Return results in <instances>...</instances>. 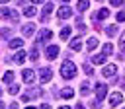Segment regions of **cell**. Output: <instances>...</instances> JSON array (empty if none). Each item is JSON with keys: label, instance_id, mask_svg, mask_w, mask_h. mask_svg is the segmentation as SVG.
I'll return each instance as SVG.
<instances>
[{"label": "cell", "instance_id": "1", "mask_svg": "<svg viewBox=\"0 0 125 109\" xmlns=\"http://www.w3.org/2000/svg\"><path fill=\"white\" fill-rule=\"evenodd\" d=\"M61 76H62V78H66V80L74 78V76H76V66H74V62L64 60V62L61 64Z\"/></svg>", "mask_w": 125, "mask_h": 109}, {"label": "cell", "instance_id": "2", "mask_svg": "<svg viewBox=\"0 0 125 109\" xmlns=\"http://www.w3.org/2000/svg\"><path fill=\"white\" fill-rule=\"evenodd\" d=\"M105 93H107L105 84H96V95H98V101H102V99L105 97Z\"/></svg>", "mask_w": 125, "mask_h": 109}, {"label": "cell", "instance_id": "3", "mask_svg": "<svg viewBox=\"0 0 125 109\" xmlns=\"http://www.w3.org/2000/svg\"><path fill=\"white\" fill-rule=\"evenodd\" d=\"M45 54H47V58H57V54H59V47L57 45H51V47H47V51H45Z\"/></svg>", "mask_w": 125, "mask_h": 109}, {"label": "cell", "instance_id": "4", "mask_svg": "<svg viewBox=\"0 0 125 109\" xmlns=\"http://www.w3.org/2000/svg\"><path fill=\"white\" fill-rule=\"evenodd\" d=\"M115 70H117L115 64H109V66L104 68V76H105V78H113V76H115Z\"/></svg>", "mask_w": 125, "mask_h": 109}, {"label": "cell", "instance_id": "5", "mask_svg": "<svg viewBox=\"0 0 125 109\" xmlns=\"http://www.w3.org/2000/svg\"><path fill=\"white\" fill-rule=\"evenodd\" d=\"M51 68H41V84H45V82H49L51 80Z\"/></svg>", "mask_w": 125, "mask_h": 109}, {"label": "cell", "instance_id": "6", "mask_svg": "<svg viewBox=\"0 0 125 109\" xmlns=\"http://www.w3.org/2000/svg\"><path fill=\"white\" fill-rule=\"evenodd\" d=\"M21 76H23V82H25V84H31V82L35 80V74H33L31 70H23Z\"/></svg>", "mask_w": 125, "mask_h": 109}, {"label": "cell", "instance_id": "7", "mask_svg": "<svg viewBox=\"0 0 125 109\" xmlns=\"http://www.w3.org/2000/svg\"><path fill=\"white\" fill-rule=\"evenodd\" d=\"M121 99H123V97H121V93H119V91H115V93H111V95H109V103H111L113 107H115V105H119V103H121Z\"/></svg>", "mask_w": 125, "mask_h": 109}, {"label": "cell", "instance_id": "8", "mask_svg": "<svg viewBox=\"0 0 125 109\" xmlns=\"http://www.w3.org/2000/svg\"><path fill=\"white\" fill-rule=\"evenodd\" d=\"M70 14H72V10H70V8H66V6H62V8H61V10L57 12V16H59L61 19H62V18H68Z\"/></svg>", "mask_w": 125, "mask_h": 109}, {"label": "cell", "instance_id": "9", "mask_svg": "<svg viewBox=\"0 0 125 109\" xmlns=\"http://www.w3.org/2000/svg\"><path fill=\"white\" fill-rule=\"evenodd\" d=\"M51 35H53V33H51L49 29H43V31L39 33V43H45V41H49V39H51Z\"/></svg>", "mask_w": 125, "mask_h": 109}, {"label": "cell", "instance_id": "10", "mask_svg": "<svg viewBox=\"0 0 125 109\" xmlns=\"http://www.w3.org/2000/svg\"><path fill=\"white\" fill-rule=\"evenodd\" d=\"M90 60H92L94 64H104V62H105V54H96V56L92 54V58H90Z\"/></svg>", "mask_w": 125, "mask_h": 109}, {"label": "cell", "instance_id": "11", "mask_svg": "<svg viewBox=\"0 0 125 109\" xmlns=\"http://www.w3.org/2000/svg\"><path fill=\"white\" fill-rule=\"evenodd\" d=\"M33 31H35V25L33 23H27V25H23V35H33Z\"/></svg>", "mask_w": 125, "mask_h": 109}, {"label": "cell", "instance_id": "12", "mask_svg": "<svg viewBox=\"0 0 125 109\" xmlns=\"http://www.w3.org/2000/svg\"><path fill=\"white\" fill-rule=\"evenodd\" d=\"M70 49H72V51H80V49H82V43H80V39H78V37L70 41Z\"/></svg>", "mask_w": 125, "mask_h": 109}, {"label": "cell", "instance_id": "13", "mask_svg": "<svg viewBox=\"0 0 125 109\" xmlns=\"http://www.w3.org/2000/svg\"><path fill=\"white\" fill-rule=\"evenodd\" d=\"M23 60H25V53H23V51H18V53H16V56H14V62L21 64Z\"/></svg>", "mask_w": 125, "mask_h": 109}, {"label": "cell", "instance_id": "14", "mask_svg": "<svg viewBox=\"0 0 125 109\" xmlns=\"http://www.w3.org/2000/svg\"><path fill=\"white\" fill-rule=\"evenodd\" d=\"M61 95H62L64 99H70V97L74 95V90H72V88H64V90L61 91Z\"/></svg>", "mask_w": 125, "mask_h": 109}, {"label": "cell", "instance_id": "15", "mask_svg": "<svg viewBox=\"0 0 125 109\" xmlns=\"http://www.w3.org/2000/svg\"><path fill=\"white\" fill-rule=\"evenodd\" d=\"M23 14H25V16H27V18H33V16H35V14H37V10H35V8H33V6H27V8H25V10H23Z\"/></svg>", "mask_w": 125, "mask_h": 109}, {"label": "cell", "instance_id": "16", "mask_svg": "<svg viewBox=\"0 0 125 109\" xmlns=\"http://www.w3.org/2000/svg\"><path fill=\"white\" fill-rule=\"evenodd\" d=\"M21 45H23L21 39H12V41H10V47H12V49H20Z\"/></svg>", "mask_w": 125, "mask_h": 109}, {"label": "cell", "instance_id": "17", "mask_svg": "<svg viewBox=\"0 0 125 109\" xmlns=\"http://www.w3.org/2000/svg\"><path fill=\"white\" fill-rule=\"evenodd\" d=\"M98 45H100V41H98L96 37H92V39H88V49H90V51H92V49H96Z\"/></svg>", "mask_w": 125, "mask_h": 109}, {"label": "cell", "instance_id": "18", "mask_svg": "<svg viewBox=\"0 0 125 109\" xmlns=\"http://www.w3.org/2000/svg\"><path fill=\"white\" fill-rule=\"evenodd\" d=\"M111 53H113V45H111V43H105V45H104V54L107 56V54H111Z\"/></svg>", "mask_w": 125, "mask_h": 109}, {"label": "cell", "instance_id": "19", "mask_svg": "<svg viewBox=\"0 0 125 109\" xmlns=\"http://www.w3.org/2000/svg\"><path fill=\"white\" fill-rule=\"evenodd\" d=\"M107 16H109V10L104 8V10H100V14H98L96 18H98V19H104V18H107Z\"/></svg>", "mask_w": 125, "mask_h": 109}, {"label": "cell", "instance_id": "20", "mask_svg": "<svg viewBox=\"0 0 125 109\" xmlns=\"http://www.w3.org/2000/svg\"><path fill=\"white\" fill-rule=\"evenodd\" d=\"M12 80H14V72L10 70V72H6V74H4V84H10Z\"/></svg>", "mask_w": 125, "mask_h": 109}, {"label": "cell", "instance_id": "21", "mask_svg": "<svg viewBox=\"0 0 125 109\" xmlns=\"http://www.w3.org/2000/svg\"><path fill=\"white\" fill-rule=\"evenodd\" d=\"M78 10H80V12L88 10V0H80V2H78Z\"/></svg>", "mask_w": 125, "mask_h": 109}, {"label": "cell", "instance_id": "22", "mask_svg": "<svg viewBox=\"0 0 125 109\" xmlns=\"http://www.w3.org/2000/svg\"><path fill=\"white\" fill-rule=\"evenodd\" d=\"M68 35H70V29H68V27H62V29H61V39H66Z\"/></svg>", "mask_w": 125, "mask_h": 109}, {"label": "cell", "instance_id": "23", "mask_svg": "<svg viewBox=\"0 0 125 109\" xmlns=\"http://www.w3.org/2000/svg\"><path fill=\"white\" fill-rule=\"evenodd\" d=\"M105 33H107V35H115V33H117V27H115V25H111V27H105Z\"/></svg>", "mask_w": 125, "mask_h": 109}, {"label": "cell", "instance_id": "24", "mask_svg": "<svg viewBox=\"0 0 125 109\" xmlns=\"http://www.w3.org/2000/svg\"><path fill=\"white\" fill-rule=\"evenodd\" d=\"M29 56H31V60H35V58L39 56V54H37V47H33V49H31V53H29Z\"/></svg>", "mask_w": 125, "mask_h": 109}, {"label": "cell", "instance_id": "25", "mask_svg": "<svg viewBox=\"0 0 125 109\" xmlns=\"http://www.w3.org/2000/svg\"><path fill=\"white\" fill-rule=\"evenodd\" d=\"M0 35H2V37H10L12 31H10V29H0Z\"/></svg>", "mask_w": 125, "mask_h": 109}, {"label": "cell", "instance_id": "26", "mask_svg": "<svg viewBox=\"0 0 125 109\" xmlns=\"http://www.w3.org/2000/svg\"><path fill=\"white\" fill-rule=\"evenodd\" d=\"M18 91H20V86H16V84H14V86L10 88V93H12V95H16Z\"/></svg>", "mask_w": 125, "mask_h": 109}, {"label": "cell", "instance_id": "27", "mask_svg": "<svg viewBox=\"0 0 125 109\" xmlns=\"http://www.w3.org/2000/svg\"><path fill=\"white\" fill-rule=\"evenodd\" d=\"M111 2V6H123L125 4V0H109Z\"/></svg>", "mask_w": 125, "mask_h": 109}, {"label": "cell", "instance_id": "28", "mask_svg": "<svg viewBox=\"0 0 125 109\" xmlns=\"http://www.w3.org/2000/svg\"><path fill=\"white\" fill-rule=\"evenodd\" d=\"M117 21H125V12H119L117 14Z\"/></svg>", "mask_w": 125, "mask_h": 109}, {"label": "cell", "instance_id": "29", "mask_svg": "<svg viewBox=\"0 0 125 109\" xmlns=\"http://www.w3.org/2000/svg\"><path fill=\"white\" fill-rule=\"evenodd\" d=\"M119 45H121V47H123V49H125V33H123V35H121V39H119Z\"/></svg>", "mask_w": 125, "mask_h": 109}, {"label": "cell", "instance_id": "30", "mask_svg": "<svg viewBox=\"0 0 125 109\" xmlns=\"http://www.w3.org/2000/svg\"><path fill=\"white\" fill-rule=\"evenodd\" d=\"M41 109H51V105H49V103H43V105H41Z\"/></svg>", "mask_w": 125, "mask_h": 109}, {"label": "cell", "instance_id": "31", "mask_svg": "<svg viewBox=\"0 0 125 109\" xmlns=\"http://www.w3.org/2000/svg\"><path fill=\"white\" fill-rule=\"evenodd\" d=\"M10 109H18V103H14V105H12V107H10Z\"/></svg>", "mask_w": 125, "mask_h": 109}, {"label": "cell", "instance_id": "32", "mask_svg": "<svg viewBox=\"0 0 125 109\" xmlns=\"http://www.w3.org/2000/svg\"><path fill=\"white\" fill-rule=\"evenodd\" d=\"M0 109H6V105H4V103H2V101H0Z\"/></svg>", "mask_w": 125, "mask_h": 109}, {"label": "cell", "instance_id": "33", "mask_svg": "<svg viewBox=\"0 0 125 109\" xmlns=\"http://www.w3.org/2000/svg\"><path fill=\"white\" fill-rule=\"evenodd\" d=\"M31 2H35V4H39V2H43V0H31Z\"/></svg>", "mask_w": 125, "mask_h": 109}, {"label": "cell", "instance_id": "34", "mask_svg": "<svg viewBox=\"0 0 125 109\" xmlns=\"http://www.w3.org/2000/svg\"><path fill=\"white\" fill-rule=\"evenodd\" d=\"M59 109H70V107H59Z\"/></svg>", "mask_w": 125, "mask_h": 109}, {"label": "cell", "instance_id": "35", "mask_svg": "<svg viewBox=\"0 0 125 109\" xmlns=\"http://www.w3.org/2000/svg\"><path fill=\"white\" fill-rule=\"evenodd\" d=\"M121 56H123V58H125V51H123V54H121Z\"/></svg>", "mask_w": 125, "mask_h": 109}, {"label": "cell", "instance_id": "36", "mask_svg": "<svg viewBox=\"0 0 125 109\" xmlns=\"http://www.w3.org/2000/svg\"><path fill=\"white\" fill-rule=\"evenodd\" d=\"M0 2H10V0H0Z\"/></svg>", "mask_w": 125, "mask_h": 109}, {"label": "cell", "instance_id": "37", "mask_svg": "<svg viewBox=\"0 0 125 109\" xmlns=\"http://www.w3.org/2000/svg\"><path fill=\"white\" fill-rule=\"evenodd\" d=\"M25 109H35V107H25Z\"/></svg>", "mask_w": 125, "mask_h": 109}, {"label": "cell", "instance_id": "38", "mask_svg": "<svg viewBox=\"0 0 125 109\" xmlns=\"http://www.w3.org/2000/svg\"><path fill=\"white\" fill-rule=\"evenodd\" d=\"M62 2H68V0H62Z\"/></svg>", "mask_w": 125, "mask_h": 109}, {"label": "cell", "instance_id": "39", "mask_svg": "<svg viewBox=\"0 0 125 109\" xmlns=\"http://www.w3.org/2000/svg\"><path fill=\"white\" fill-rule=\"evenodd\" d=\"M0 93H2V90H0Z\"/></svg>", "mask_w": 125, "mask_h": 109}]
</instances>
